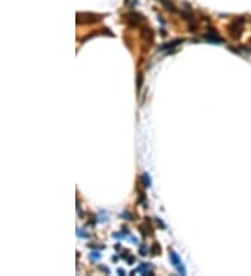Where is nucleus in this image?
I'll list each match as a JSON object with an SVG mask.
<instances>
[{
  "instance_id": "obj_6",
  "label": "nucleus",
  "mask_w": 251,
  "mask_h": 276,
  "mask_svg": "<svg viewBox=\"0 0 251 276\" xmlns=\"http://www.w3.org/2000/svg\"><path fill=\"white\" fill-rule=\"evenodd\" d=\"M141 180H142V183H144V187H147V188H149V187L152 186V181H151V177H149L148 173H144V174H142Z\"/></svg>"
},
{
  "instance_id": "obj_7",
  "label": "nucleus",
  "mask_w": 251,
  "mask_h": 276,
  "mask_svg": "<svg viewBox=\"0 0 251 276\" xmlns=\"http://www.w3.org/2000/svg\"><path fill=\"white\" fill-rule=\"evenodd\" d=\"M151 252H152L153 255H158V254H161V247H159V245L155 243V244L151 247Z\"/></svg>"
},
{
  "instance_id": "obj_3",
  "label": "nucleus",
  "mask_w": 251,
  "mask_h": 276,
  "mask_svg": "<svg viewBox=\"0 0 251 276\" xmlns=\"http://www.w3.org/2000/svg\"><path fill=\"white\" fill-rule=\"evenodd\" d=\"M124 18H126V21L131 25H139L145 21L144 15H141V14L137 13V11H130V13H127L124 15Z\"/></svg>"
},
{
  "instance_id": "obj_10",
  "label": "nucleus",
  "mask_w": 251,
  "mask_h": 276,
  "mask_svg": "<svg viewBox=\"0 0 251 276\" xmlns=\"http://www.w3.org/2000/svg\"><path fill=\"white\" fill-rule=\"evenodd\" d=\"M91 259H99L100 258V252L99 251H94V252H91Z\"/></svg>"
},
{
  "instance_id": "obj_15",
  "label": "nucleus",
  "mask_w": 251,
  "mask_h": 276,
  "mask_svg": "<svg viewBox=\"0 0 251 276\" xmlns=\"http://www.w3.org/2000/svg\"><path fill=\"white\" fill-rule=\"evenodd\" d=\"M117 273H119V275H121V276H123V275H126V272H124L123 269H117Z\"/></svg>"
},
{
  "instance_id": "obj_5",
  "label": "nucleus",
  "mask_w": 251,
  "mask_h": 276,
  "mask_svg": "<svg viewBox=\"0 0 251 276\" xmlns=\"http://www.w3.org/2000/svg\"><path fill=\"white\" fill-rule=\"evenodd\" d=\"M180 43H183V39H176L174 42H169V43L163 45V46H162L161 49H172V47L178 46V45H180Z\"/></svg>"
},
{
  "instance_id": "obj_2",
  "label": "nucleus",
  "mask_w": 251,
  "mask_h": 276,
  "mask_svg": "<svg viewBox=\"0 0 251 276\" xmlns=\"http://www.w3.org/2000/svg\"><path fill=\"white\" fill-rule=\"evenodd\" d=\"M169 255H170V261H172L173 266L177 269V272L180 273V275H187V270H186V268H184V265H183V262H181V259H180V256H178V254L176 252V251L170 250V251H169Z\"/></svg>"
},
{
  "instance_id": "obj_1",
  "label": "nucleus",
  "mask_w": 251,
  "mask_h": 276,
  "mask_svg": "<svg viewBox=\"0 0 251 276\" xmlns=\"http://www.w3.org/2000/svg\"><path fill=\"white\" fill-rule=\"evenodd\" d=\"M244 17H239V18L233 20V21L230 22V25H229V33H230V36L233 39H239L240 35H241L243 32V28H244Z\"/></svg>"
},
{
  "instance_id": "obj_14",
  "label": "nucleus",
  "mask_w": 251,
  "mask_h": 276,
  "mask_svg": "<svg viewBox=\"0 0 251 276\" xmlns=\"http://www.w3.org/2000/svg\"><path fill=\"white\" fill-rule=\"evenodd\" d=\"M99 269L105 270V272H106V273H110V270H109V269H108V268H106V266H99Z\"/></svg>"
},
{
  "instance_id": "obj_9",
  "label": "nucleus",
  "mask_w": 251,
  "mask_h": 276,
  "mask_svg": "<svg viewBox=\"0 0 251 276\" xmlns=\"http://www.w3.org/2000/svg\"><path fill=\"white\" fill-rule=\"evenodd\" d=\"M77 236H78V237H84V239H88L89 234L85 233V231H82L81 229H77Z\"/></svg>"
},
{
  "instance_id": "obj_11",
  "label": "nucleus",
  "mask_w": 251,
  "mask_h": 276,
  "mask_svg": "<svg viewBox=\"0 0 251 276\" xmlns=\"http://www.w3.org/2000/svg\"><path fill=\"white\" fill-rule=\"evenodd\" d=\"M142 85V74H138V81H137V89H139Z\"/></svg>"
},
{
  "instance_id": "obj_13",
  "label": "nucleus",
  "mask_w": 251,
  "mask_h": 276,
  "mask_svg": "<svg viewBox=\"0 0 251 276\" xmlns=\"http://www.w3.org/2000/svg\"><path fill=\"white\" fill-rule=\"evenodd\" d=\"M121 216H124V217H126V216H127V217H130V219H131V220H133V219H134V216H133V215H131V213H128V212H123V213H121Z\"/></svg>"
},
{
  "instance_id": "obj_12",
  "label": "nucleus",
  "mask_w": 251,
  "mask_h": 276,
  "mask_svg": "<svg viewBox=\"0 0 251 276\" xmlns=\"http://www.w3.org/2000/svg\"><path fill=\"white\" fill-rule=\"evenodd\" d=\"M155 219H156V223H158V225L161 226L162 229H166V225H165V223L162 222V219H161V217H155Z\"/></svg>"
},
{
  "instance_id": "obj_4",
  "label": "nucleus",
  "mask_w": 251,
  "mask_h": 276,
  "mask_svg": "<svg viewBox=\"0 0 251 276\" xmlns=\"http://www.w3.org/2000/svg\"><path fill=\"white\" fill-rule=\"evenodd\" d=\"M159 3H161V4L163 6V7L166 8L167 11H170V13H176V10H177V8H176V6L173 4L170 0H159Z\"/></svg>"
},
{
  "instance_id": "obj_8",
  "label": "nucleus",
  "mask_w": 251,
  "mask_h": 276,
  "mask_svg": "<svg viewBox=\"0 0 251 276\" xmlns=\"http://www.w3.org/2000/svg\"><path fill=\"white\" fill-rule=\"evenodd\" d=\"M147 254H148V247L147 245H141V247H139V255L145 256Z\"/></svg>"
}]
</instances>
